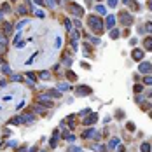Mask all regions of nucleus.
Returning <instances> with one entry per match:
<instances>
[{
    "label": "nucleus",
    "instance_id": "864d4df0",
    "mask_svg": "<svg viewBox=\"0 0 152 152\" xmlns=\"http://www.w3.org/2000/svg\"><path fill=\"white\" fill-rule=\"evenodd\" d=\"M117 152H126V149H124L122 145H119V149H117Z\"/></svg>",
    "mask_w": 152,
    "mask_h": 152
},
{
    "label": "nucleus",
    "instance_id": "603ef678",
    "mask_svg": "<svg viewBox=\"0 0 152 152\" xmlns=\"http://www.w3.org/2000/svg\"><path fill=\"white\" fill-rule=\"evenodd\" d=\"M25 150H26V147L23 145V147H19V149H18V150H16V152H25Z\"/></svg>",
    "mask_w": 152,
    "mask_h": 152
},
{
    "label": "nucleus",
    "instance_id": "412c9836",
    "mask_svg": "<svg viewBox=\"0 0 152 152\" xmlns=\"http://www.w3.org/2000/svg\"><path fill=\"white\" fill-rule=\"evenodd\" d=\"M37 56H39V52H33V54H31L30 58H28V60L25 61V65H31V63L35 61V58H37Z\"/></svg>",
    "mask_w": 152,
    "mask_h": 152
},
{
    "label": "nucleus",
    "instance_id": "a19ab883",
    "mask_svg": "<svg viewBox=\"0 0 152 152\" xmlns=\"http://www.w3.org/2000/svg\"><path fill=\"white\" fill-rule=\"evenodd\" d=\"M91 42H93V44H96V46H98V44H100V39H98V37H91Z\"/></svg>",
    "mask_w": 152,
    "mask_h": 152
},
{
    "label": "nucleus",
    "instance_id": "a18cd8bd",
    "mask_svg": "<svg viewBox=\"0 0 152 152\" xmlns=\"http://www.w3.org/2000/svg\"><path fill=\"white\" fill-rule=\"evenodd\" d=\"M145 26H147V31H152V23H150V21H149V23H147Z\"/></svg>",
    "mask_w": 152,
    "mask_h": 152
},
{
    "label": "nucleus",
    "instance_id": "4be33fe9",
    "mask_svg": "<svg viewBox=\"0 0 152 152\" xmlns=\"http://www.w3.org/2000/svg\"><path fill=\"white\" fill-rule=\"evenodd\" d=\"M67 77H68V79H70L72 82H75V81H77V75H75V73H73V72H72L70 68H68V72H67Z\"/></svg>",
    "mask_w": 152,
    "mask_h": 152
},
{
    "label": "nucleus",
    "instance_id": "13d9d810",
    "mask_svg": "<svg viewBox=\"0 0 152 152\" xmlns=\"http://www.w3.org/2000/svg\"><path fill=\"white\" fill-rule=\"evenodd\" d=\"M10 2H16V0H10Z\"/></svg>",
    "mask_w": 152,
    "mask_h": 152
},
{
    "label": "nucleus",
    "instance_id": "e433bc0d",
    "mask_svg": "<svg viewBox=\"0 0 152 152\" xmlns=\"http://www.w3.org/2000/svg\"><path fill=\"white\" fill-rule=\"evenodd\" d=\"M12 81H14V82H21V81H23V77H21V75H12Z\"/></svg>",
    "mask_w": 152,
    "mask_h": 152
},
{
    "label": "nucleus",
    "instance_id": "a211bd4d",
    "mask_svg": "<svg viewBox=\"0 0 152 152\" xmlns=\"http://www.w3.org/2000/svg\"><path fill=\"white\" fill-rule=\"evenodd\" d=\"M58 89H60V91H68V89H70V84H67V82H60V84H58Z\"/></svg>",
    "mask_w": 152,
    "mask_h": 152
},
{
    "label": "nucleus",
    "instance_id": "5701e85b",
    "mask_svg": "<svg viewBox=\"0 0 152 152\" xmlns=\"http://www.w3.org/2000/svg\"><path fill=\"white\" fill-rule=\"evenodd\" d=\"M96 12H98L100 16H105V14H107V9H105L103 5H96Z\"/></svg>",
    "mask_w": 152,
    "mask_h": 152
},
{
    "label": "nucleus",
    "instance_id": "37998d69",
    "mask_svg": "<svg viewBox=\"0 0 152 152\" xmlns=\"http://www.w3.org/2000/svg\"><path fill=\"white\" fill-rule=\"evenodd\" d=\"M108 5H110V7H115V5H117V0H108Z\"/></svg>",
    "mask_w": 152,
    "mask_h": 152
},
{
    "label": "nucleus",
    "instance_id": "f8f14e48",
    "mask_svg": "<svg viewBox=\"0 0 152 152\" xmlns=\"http://www.w3.org/2000/svg\"><path fill=\"white\" fill-rule=\"evenodd\" d=\"M105 25H107V26H108V28H115V26H114V25H115V16H107V21H105Z\"/></svg>",
    "mask_w": 152,
    "mask_h": 152
},
{
    "label": "nucleus",
    "instance_id": "680f3d73",
    "mask_svg": "<svg viewBox=\"0 0 152 152\" xmlns=\"http://www.w3.org/2000/svg\"><path fill=\"white\" fill-rule=\"evenodd\" d=\"M0 110H2V107H0Z\"/></svg>",
    "mask_w": 152,
    "mask_h": 152
},
{
    "label": "nucleus",
    "instance_id": "2f4dec72",
    "mask_svg": "<svg viewBox=\"0 0 152 152\" xmlns=\"http://www.w3.org/2000/svg\"><path fill=\"white\" fill-rule=\"evenodd\" d=\"M65 28H67L68 31L72 30V21H70V19H65Z\"/></svg>",
    "mask_w": 152,
    "mask_h": 152
},
{
    "label": "nucleus",
    "instance_id": "6e6552de",
    "mask_svg": "<svg viewBox=\"0 0 152 152\" xmlns=\"http://www.w3.org/2000/svg\"><path fill=\"white\" fill-rule=\"evenodd\" d=\"M138 70L142 72V73H149V72L152 70V65L149 63V61H143V63H140V67H138Z\"/></svg>",
    "mask_w": 152,
    "mask_h": 152
},
{
    "label": "nucleus",
    "instance_id": "2eb2a0df",
    "mask_svg": "<svg viewBox=\"0 0 152 152\" xmlns=\"http://www.w3.org/2000/svg\"><path fill=\"white\" fill-rule=\"evenodd\" d=\"M4 33H5V37H7V35H10V33H12V25H9V23H4Z\"/></svg>",
    "mask_w": 152,
    "mask_h": 152
},
{
    "label": "nucleus",
    "instance_id": "aec40b11",
    "mask_svg": "<svg viewBox=\"0 0 152 152\" xmlns=\"http://www.w3.org/2000/svg\"><path fill=\"white\" fill-rule=\"evenodd\" d=\"M119 145V138H112L110 142H108V149H115Z\"/></svg>",
    "mask_w": 152,
    "mask_h": 152
},
{
    "label": "nucleus",
    "instance_id": "f03ea898",
    "mask_svg": "<svg viewBox=\"0 0 152 152\" xmlns=\"http://www.w3.org/2000/svg\"><path fill=\"white\" fill-rule=\"evenodd\" d=\"M119 21H121L124 26H129L133 23V16L129 12H121V14H119Z\"/></svg>",
    "mask_w": 152,
    "mask_h": 152
},
{
    "label": "nucleus",
    "instance_id": "cd10ccee",
    "mask_svg": "<svg viewBox=\"0 0 152 152\" xmlns=\"http://www.w3.org/2000/svg\"><path fill=\"white\" fill-rule=\"evenodd\" d=\"M89 114H91V108H88V107H86V108H82V110L79 112V115H81V117H82V115H89Z\"/></svg>",
    "mask_w": 152,
    "mask_h": 152
},
{
    "label": "nucleus",
    "instance_id": "c9c22d12",
    "mask_svg": "<svg viewBox=\"0 0 152 152\" xmlns=\"http://www.w3.org/2000/svg\"><path fill=\"white\" fill-rule=\"evenodd\" d=\"M68 152H82V149H79V147H68Z\"/></svg>",
    "mask_w": 152,
    "mask_h": 152
},
{
    "label": "nucleus",
    "instance_id": "7c9ffc66",
    "mask_svg": "<svg viewBox=\"0 0 152 152\" xmlns=\"http://www.w3.org/2000/svg\"><path fill=\"white\" fill-rule=\"evenodd\" d=\"M142 89H143V88L140 86V84H135V86H133V91H135V93H142Z\"/></svg>",
    "mask_w": 152,
    "mask_h": 152
},
{
    "label": "nucleus",
    "instance_id": "79ce46f5",
    "mask_svg": "<svg viewBox=\"0 0 152 152\" xmlns=\"http://www.w3.org/2000/svg\"><path fill=\"white\" fill-rule=\"evenodd\" d=\"M63 63H65L67 67H70V65H72V58H65V61H63Z\"/></svg>",
    "mask_w": 152,
    "mask_h": 152
},
{
    "label": "nucleus",
    "instance_id": "bb28decb",
    "mask_svg": "<svg viewBox=\"0 0 152 152\" xmlns=\"http://www.w3.org/2000/svg\"><path fill=\"white\" fill-rule=\"evenodd\" d=\"M28 23H30V21H28V19H21L19 23H18V26H16V28H18V30H21V28H23L25 25H28Z\"/></svg>",
    "mask_w": 152,
    "mask_h": 152
},
{
    "label": "nucleus",
    "instance_id": "e2e57ef3",
    "mask_svg": "<svg viewBox=\"0 0 152 152\" xmlns=\"http://www.w3.org/2000/svg\"><path fill=\"white\" fill-rule=\"evenodd\" d=\"M40 152H44V150H40Z\"/></svg>",
    "mask_w": 152,
    "mask_h": 152
},
{
    "label": "nucleus",
    "instance_id": "1a4fd4ad",
    "mask_svg": "<svg viewBox=\"0 0 152 152\" xmlns=\"http://www.w3.org/2000/svg\"><path fill=\"white\" fill-rule=\"evenodd\" d=\"M58 140H60V133H58V129H54V131H52V138H51V142H49L52 149L58 145Z\"/></svg>",
    "mask_w": 152,
    "mask_h": 152
},
{
    "label": "nucleus",
    "instance_id": "4c0bfd02",
    "mask_svg": "<svg viewBox=\"0 0 152 152\" xmlns=\"http://www.w3.org/2000/svg\"><path fill=\"white\" fill-rule=\"evenodd\" d=\"M115 117H117V119H122V117H124L122 110H117V112H115Z\"/></svg>",
    "mask_w": 152,
    "mask_h": 152
},
{
    "label": "nucleus",
    "instance_id": "09e8293b",
    "mask_svg": "<svg viewBox=\"0 0 152 152\" xmlns=\"http://www.w3.org/2000/svg\"><path fill=\"white\" fill-rule=\"evenodd\" d=\"M135 100H136V103H142V101H143V96H136Z\"/></svg>",
    "mask_w": 152,
    "mask_h": 152
},
{
    "label": "nucleus",
    "instance_id": "4468645a",
    "mask_svg": "<svg viewBox=\"0 0 152 152\" xmlns=\"http://www.w3.org/2000/svg\"><path fill=\"white\" fill-rule=\"evenodd\" d=\"M140 150H142V152H152L150 143H149V142H143L142 145H140Z\"/></svg>",
    "mask_w": 152,
    "mask_h": 152
},
{
    "label": "nucleus",
    "instance_id": "0eeeda50",
    "mask_svg": "<svg viewBox=\"0 0 152 152\" xmlns=\"http://www.w3.org/2000/svg\"><path fill=\"white\" fill-rule=\"evenodd\" d=\"M143 56H145V54H143V51H142V49H133L131 58H133L135 61H142V60H143Z\"/></svg>",
    "mask_w": 152,
    "mask_h": 152
},
{
    "label": "nucleus",
    "instance_id": "8fccbe9b",
    "mask_svg": "<svg viewBox=\"0 0 152 152\" xmlns=\"http://www.w3.org/2000/svg\"><path fill=\"white\" fill-rule=\"evenodd\" d=\"M33 2H35L37 5H44V0H33Z\"/></svg>",
    "mask_w": 152,
    "mask_h": 152
},
{
    "label": "nucleus",
    "instance_id": "423d86ee",
    "mask_svg": "<svg viewBox=\"0 0 152 152\" xmlns=\"http://www.w3.org/2000/svg\"><path fill=\"white\" fill-rule=\"evenodd\" d=\"M75 93H77V94H91L93 89L88 88V86H77V88H75Z\"/></svg>",
    "mask_w": 152,
    "mask_h": 152
},
{
    "label": "nucleus",
    "instance_id": "c03bdc74",
    "mask_svg": "<svg viewBox=\"0 0 152 152\" xmlns=\"http://www.w3.org/2000/svg\"><path fill=\"white\" fill-rule=\"evenodd\" d=\"M67 140H68V142H75V136H73V135H68Z\"/></svg>",
    "mask_w": 152,
    "mask_h": 152
},
{
    "label": "nucleus",
    "instance_id": "473e14b6",
    "mask_svg": "<svg viewBox=\"0 0 152 152\" xmlns=\"http://www.w3.org/2000/svg\"><path fill=\"white\" fill-rule=\"evenodd\" d=\"M126 128H128V131H135V122H128Z\"/></svg>",
    "mask_w": 152,
    "mask_h": 152
},
{
    "label": "nucleus",
    "instance_id": "58836bf2",
    "mask_svg": "<svg viewBox=\"0 0 152 152\" xmlns=\"http://www.w3.org/2000/svg\"><path fill=\"white\" fill-rule=\"evenodd\" d=\"M54 47H56V49H58V47H61V37H58V39H56V44H54Z\"/></svg>",
    "mask_w": 152,
    "mask_h": 152
},
{
    "label": "nucleus",
    "instance_id": "f257e3e1",
    "mask_svg": "<svg viewBox=\"0 0 152 152\" xmlns=\"http://www.w3.org/2000/svg\"><path fill=\"white\" fill-rule=\"evenodd\" d=\"M88 25H89V28L94 33H101L103 31V21L100 18H96V16H89L88 18Z\"/></svg>",
    "mask_w": 152,
    "mask_h": 152
},
{
    "label": "nucleus",
    "instance_id": "c85d7f7f",
    "mask_svg": "<svg viewBox=\"0 0 152 152\" xmlns=\"http://www.w3.org/2000/svg\"><path fill=\"white\" fill-rule=\"evenodd\" d=\"M18 14H19V16H25V14H26V7H25V5H19V7H18Z\"/></svg>",
    "mask_w": 152,
    "mask_h": 152
},
{
    "label": "nucleus",
    "instance_id": "3c124183",
    "mask_svg": "<svg viewBox=\"0 0 152 152\" xmlns=\"http://www.w3.org/2000/svg\"><path fill=\"white\" fill-rule=\"evenodd\" d=\"M10 98H12V96H10V94H5V96H4V101H9Z\"/></svg>",
    "mask_w": 152,
    "mask_h": 152
},
{
    "label": "nucleus",
    "instance_id": "6ab92c4d",
    "mask_svg": "<svg viewBox=\"0 0 152 152\" xmlns=\"http://www.w3.org/2000/svg\"><path fill=\"white\" fill-rule=\"evenodd\" d=\"M9 124H14V126H19V124H23V119L21 117H12L9 121Z\"/></svg>",
    "mask_w": 152,
    "mask_h": 152
},
{
    "label": "nucleus",
    "instance_id": "a878e982",
    "mask_svg": "<svg viewBox=\"0 0 152 152\" xmlns=\"http://www.w3.org/2000/svg\"><path fill=\"white\" fill-rule=\"evenodd\" d=\"M35 16H37V18H44V16H46V12H44L42 9H39V7H37V9H35Z\"/></svg>",
    "mask_w": 152,
    "mask_h": 152
},
{
    "label": "nucleus",
    "instance_id": "393cba45",
    "mask_svg": "<svg viewBox=\"0 0 152 152\" xmlns=\"http://www.w3.org/2000/svg\"><path fill=\"white\" fill-rule=\"evenodd\" d=\"M119 33H121V31L117 30V28H112V30H110V37H112V39H117Z\"/></svg>",
    "mask_w": 152,
    "mask_h": 152
},
{
    "label": "nucleus",
    "instance_id": "4d7b16f0",
    "mask_svg": "<svg viewBox=\"0 0 152 152\" xmlns=\"http://www.w3.org/2000/svg\"><path fill=\"white\" fill-rule=\"evenodd\" d=\"M149 9L152 10V0H149Z\"/></svg>",
    "mask_w": 152,
    "mask_h": 152
},
{
    "label": "nucleus",
    "instance_id": "052dcab7",
    "mask_svg": "<svg viewBox=\"0 0 152 152\" xmlns=\"http://www.w3.org/2000/svg\"><path fill=\"white\" fill-rule=\"evenodd\" d=\"M150 117H152V112H150Z\"/></svg>",
    "mask_w": 152,
    "mask_h": 152
},
{
    "label": "nucleus",
    "instance_id": "5fc2aeb1",
    "mask_svg": "<svg viewBox=\"0 0 152 152\" xmlns=\"http://www.w3.org/2000/svg\"><path fill=\"white\" fill-rule=\"evenodd\" d=\"M30 152H37V145H33V147L30 149Z\"/></svg>",
    "mask_w": 152,
    "mask_h": 152
},
{
    "label": "nucleus",
    "instance_id": "20e7f679",
    "mask_svg": "<svg viewBox=\"0 0 152 152\" xmlns=\"http://www.w3.org/2000/svg\"><path fill=\"white\" fill-rule=\"evenodd\" d=\"M37 101L40 103L42 107H46V108H52V107H54V103L47 98V94H42V96H39V100H37Z\"/></svg>",
    "mask_w": 152,
    "mask_h": 152
},
{
    "label": "nucleus",
    "instance_id": "7ed1b4c3",
    "mask_svg": "<svg viewBox=\"0 0 152 152\" xmlns=\"http://www.w3.org/2000/svg\"><path fill=\"white\" fill-rule=\"evenodd\" d=\"M96 121H98V114H96V112H91L89 115H86V119L82 121V124H84V126H91V124H94Z\"/></svg>",
    "mask_w": 152,
    "mask_h": 152
},
{
    "label": "nucleus",
    "instance_id": "b1692460",
    "mask_svg": "<svg viewBox=\"0 0 152 152\" xmlns=\"http://www.w3.org/2000/svg\"><path fill=\"white\" fill-rule=\"evenodd\" d=\"M44 108H46V107H42L40 103H37V105L33 107V112H37V114H42V112H44Z\"/></svg>",
    "mask_w": 152,
    "mask_h": 152
},
{
    "label": "nucleus",
    "instance_id": "ea45409f",
    "mask_svg": "<svg viewBox=\"0 0 152 152\" xmlns=\"http://www.w3.org/2000/svg\"><path fill=\"white\" fill-rule=\"evenodd\" d=\"M2 72H4V73H10V70H9V67H7V65H4V67H2Z\"/></svg>",
    "mask_w": 152,
    "mask_h": 152
},
{
    "label": "nucleus",
    "instance_id": "de8ad7c7",
    "mask_svg": "<svg viewBox=\"0 0 152 152\" xmlns=\"http://www.w3.org/2000/svg\"><path fill=\"white\" fill-rule=\"evenodd\" d=\"M5 84H7V81H5V79H0V88H4Z\"/></svg>",
    "mask_w": 152,
    "mask_h": 152
},
{
    "label": "nucleus",
    "instance_id": "6e6d98bb",
    "mask_svg": "<svg viewBox=\"0 0 152 152\" xmlns=\"http://www.w3.org/2000/svg\"><path fill=\"white\" fill-rule=\"evenodd\" d=\"M147 98H152V91H149V93H147Z\"/></svg>",
    "mask_w": 152,
    "mask_h": 152
},
{
    "label": "nucleus",
    "instance_id": "ddd939ff",
    "mask_svg": "<svg viewBox=\"0 0 152 152\" xmlns=\"http://www.w3.org/2000/svg\"><path fill=\"white\" fill-rule=\"evenodd\" d=\"M143 46H145V49H147V51H152V37H145Z\"/></svg>",
    "mask_w": 152,
    "mask_h": 152
},
{
    "label": "nucleus",
    "instance_id": "c756f323",
    "mask_svg": "<svg viewBox=\"0 0 152 152\" xmlns=\"http://www.w3.org/2000/svg\"><path fill=\"white\" fill-rule=\"evenodd\" d=\"M143 82H145L147 86H152V75H145V77H143Z\"/></svg>",
    "mask_w": 152,
    "mask_h": 152
},
{
    "label": "nucleus",
    "instance_id": "f3484780",
    "mask_svg": "<svg viewBox=\"0 0 152 152\" xmlns=\"http://www.w3.org/2000/svg\"><path fill=\"white\" fill-rule=\"evenodd\" d=\"M39 75H40V79H44V81H49V79H51V72H49V70H44V72H40Z\"/></svg>",
    "mask_w": 152,
    "mask_h": 152
},
{
    "label": "nucleus",
    "instance_id": "9b49d317",
    "mask_svg": "<svg viewBox=\"0 0 152 152\" xmlns=\"http://www.w3.org/2000/svg\"><path fill=\"white\" fill-rule=\"evenodd\" d=\"M21 119H23V124H26V122H33V121H35V115L28 112V114H25V115H21Z\"/></svg>",
    "mask_w": 152,
    "mask_h": 152
},
{
    "label": "nucleus",
    "instance_id": "dca6fc26",
    "mask_svg": "<svg viewBox=\"0 0 152 152\" xmlns=\"http://www.w3.org/2000/svg\"><path fill=\"white\" fill-rule=\"evenodd\" d=\"M26 79L30 81V84H33V82L37 81V75H35L33 72H26Z\"/></svg>",
    "mask_w": 152,
    "mask_h": 152
},
{
    "label": "nucleus",
    "instance_id": "bf43d9fd",
    "mask_svg": "<svg viewBox=\"0 0 152 152\" xmlns=\"http://www.w3.org/2000/svg\"><path fill=\"white\" fill-rule=\"evenodd\" d=\"M96 2H101V0H96Z\"/></svg>",
    "mask_w": 152,
    "mask_h": 152
},
{
    "label": "nucleus",
    "instance_id": "49530a36",
    "mask_svg": "<svg viewBox=\"0 0 152 152\" xmlns=\"http://www.w3.org/2000/svg\"><path fill=\"white\" fill-rule=\"evenodd\" d=\"M7 145H9V147H16V142H14V140H9Z\"/></svg>",
    "mask_w": 152,
    "mask_h": 152
},
{
    "label": "nucleus",
    "instance_id": "72a5a7b5",
    "mask_svg": "<svg viewBox=\"0 0 152 152\" xmlns=\"http://www.w3.org/2000/svg\"><path fill=\"white\" fill-rule=\"evenodd\" d=\"M2 12H10L9 4H4V5H2Z\"/></svg>",
    "mask_w": 152,
    "mask_h": 152
},
{
    "label": "nucleus",
    "instance_id": "9d476101",
    "mask_svg": "<svg viewBox=\"0 0 152 152\" xmlns=\"http://www.w3.org/2000/svg\"><path fill=\"white\" fill-rule=\"evenodd\" d=\"M46 94H47V98H56V100L61 98V91H60V89H49Z\"/></svg>",
    "mask_w": 152,
    "mask_h": 152
},
{
    "label": "nucleus",
    "instance_id": "39448f33",
    "mask_svg": "<svg viewBox=\"0 0 152 152\" xmlns=\"http://www.w3.org/2000/svg\"><path fill=\"white\" fill-rule=\"evenodd\" d=\"M67 7H68V10H72V14H75V16H82V14H84V9H82L81 5H77V4H68Z\"/></svg>",
    "mask_w": 152,
    "mask_h": 152
},
{
    "label": "nucleus",
    "instance_id": "f704fd0d",
    "mask_svg": "<svg viewBox=\"0 0 152 152\" xmlns=\"http://www.w3.org/2000/svg\"><path fill=\"white\" fill-rule=\"evenodd\" d=\"M7 51V44H0V54H4Z\"/></svg>",
    "mask_w": 152,
    "mask_h": 152
}]
</instances>
